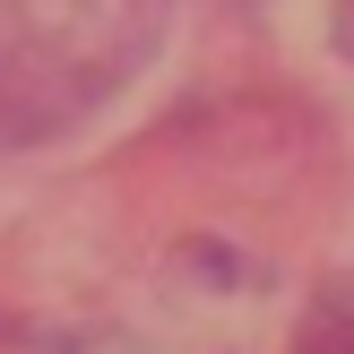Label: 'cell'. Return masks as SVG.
Instances as JSON below:
<instances>
[{"label": "cell", "instance_id": "3", "mask_svg": "<svg viewBox=\"0 0 354 354\" xmlns=\"http://www.w3.org/2000/svg\"><path fill=\"white\" fill-rule=\"evenodd\" d=\"M346 44H354V0H346Z\"/></svg>", "mask_w": 354, "mask_h": 354}, {"label": "cell", "instance_id": "2", "mask_svg": "<svg viewBox=\"0 0 354 354\" xmlns=\"http://www.w3.org/2000/svg\"><path fill=\"white\" fill-rule=\"evenodd\" d=\"M294 354H354V311L346 303H320L303 320V337H294Z\"/></svg>", "mask_w": 354, "mask_h": 354}, {"label": "cell", "instance_id": "1", "mask_svg": "<svg viewBox=\"0 0 354 354\" xmlns=\"http://www.w3.org/2000/svg\"><path fill=\"white\" fill-rule=\"evenodd\" d=\"M165 17L173 0H0V138H52L113 104Z\"/></svg>", "mask_w": 354, "mask_h": 354}]
</instances>
